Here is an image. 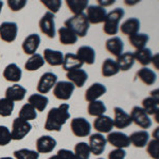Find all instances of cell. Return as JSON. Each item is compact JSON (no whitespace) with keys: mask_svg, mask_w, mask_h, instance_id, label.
Masks as SVG:
<instances>
[{"mask_svg":"<svg viewBox=\"0 0 159 159\" xmlns=\"http://www.w3.org/2000/svg\"><path fill=\"white\" fill-rule=\"evenodd\" d=\"M69 104L63 103L58 107H53L49 110L45 122V129L48 132H61V127L70 118Z\"/></svg>","mask_w":159,"mask_h":159,"instance_id":"6da1fadb","label":"cell"},{"mask_svg":"<svg viewBox=\"0 0 159 159\" xmlns=\"http://www.w3.org/2000/svg\"><path fill=\"white\" fill-rule=\"evenodd\" d=\"M65 27L71 30L78 37H85L89 30V22L86 15H73L65 21Z\"/></svg>","mask_w":159,"mask_h":159,"instance_id":"7a4b0ae2","label":"cell"},{"mask_svg":"<svg viewBox=\"0 0 159 159\" xmlns=\"http://www.w3.org/2000/svg\"><path fill=\"white\" fill-rule=\"evenodd\" d=\"M124 10L121 9V7H117V9L112 10L111 12H109L106 15L103 27V31L105 34L110 35L112 37L119 32V22L124 17Z\"/></svg>","mask_w":159,"mask_h":159,"instance_id":"3957f363","label":"cell"},{"mask_svg":"<svg viewBox=\"0 0 159 159\" xmlns=\"http://www.w3.org/2000/svg\"><path fill=\"white\" fill-rule=\"evenodd\" d=\"M132 122H134L137 126L143 130H147L152 126V120L150 119V116L142 109V107L134 106L132 108V111L129 114Z\"/></svg>","mask_w":159,"mask_h":159,"instance_id":"277c9868","label":"cell"},{"mask_svg":"<svg viewBox=\"0 0 159 159\" xmlns=\"http://www.w3.org/2000/svg\"><path fill=\"white\" fill-rule=\"evenodd\" d=\"M31 129H32V125L30 122L25 121L20 118H16L12 124V140H22L31 132Z\"/></svg>","mask_w":159,"mask_h":159,"instance_id":"5b68a950","label":"cell"},{"mask_svg":"<svg viewBox=\"0 0 159 159\" xmlns=\"http://www.w3.org/2000/svg\"><path fill=\"white\" fill-rule=\"evenodd\" d=\"M70 129L74 136L83 138L90 135L91 125L85 118H74L71 120Z\"/></svg>","mask_w":159,"mask_h":159,"instance_id":"8992f818","label":"cell"},{"mask_svg":"<svg viewBox=\"0 0 159 159\" xmlns=\"http://www.w3.org/2000/svg\"><path fill=\"white\" fill-rule=\"evenodd\" d=\"M74 85L68 81H61L55 84L53 87V94L56 99L61 101H68L71 98L73 91H74Z\"/></svg>","mask_w":159,"mask_h":159,"instance_id":"52a82bcc","label":"cell"},{"mask_svg":"<svg viewBox=\"0 0 159 159\" xmlns=\"http://www.w3.org/2000/svg\"><path fill=\"white\" fill-rule=\"evenodd\" d=\"M39 29L43 34H45L49 38L55 37V21L54 14L50 12H46L39 20Z\"/></svg>","mask_w":159,"mask_h":159,"instance_id":"ba28073f","label":"cell"},{"mask_svg":"<svg viewBox=\"0 0 159 159\" xmlns=\"http://www.w3.org/2000/svg\"><path fill=\"white\" fill-rule=\"evenodd\" d=\"M18 27L16 22L6 21L0 25V39L6 43H13L17 37Z\"/></svg>","mask_w":159,"mask_h":159,"instance_id":"9c48e42d","label":"cell"},{"mask_svg":"<svg viewBox=\"0 0 159 159\" xmlns=\"http://www.w3.org/2000/svg\"><path fill=\"white\" fill-rule=\"evenodd\" d=\"M57 83V75L53 72H45L37 83V91L40 94L48 93Z\"/></svg>","mask_w":159,"mask_h":159,"instance_id":"30bf717a","label":"cell"},{"mask_svg":"<svg viewBox=\"0 0 159 159\" xmlns=\"http://www.w3.org/2000/svg\"><path fill=\"white\" fill-rule=\"evenodd\" d=\"M107 12L105 7H102L100 6H88L87 7V20L89 25H98L102 24L105 21Z\"/></svg>","mask_w":159,"mask_h":159,"instance_id":"8fae6325","label":"cell"},{"mask_svg":"<svg viewBox=\"0 0 159 159\" xmlns=\"http://www.w3.org/2000/svg\"><path fill=\"white\" fill-rule=\"evenodd\" d=\"M106 143H107L106 138L102 134L96 133V134L90 135V137H89V143H88L90 153L96 156L103 154L105 148H106Z\"/></svg>","mask_w":159,"mask_h":159,"instance_id":"7c38bea8","label":"cell"},{"mask_svg":"<svg viewBox=\"0 0 159 159\" xmlns=\"http://www.w3.org/2000/svg\"><path fill=\"white\" fill-rule=\"evenodd\" d=\"M106 141L116 148H126L130 145L129 137L122 132H110L107 135Z\"/></svg>","mask_w":159,"mask_h":159,"instance_id":"4fadbf2b","label":"cell"},{"mask_svg":"<svg viewBox=\"0 0 159 159\" xmlns=\"http://www.w3.org/2000/svg\"><path fill=\"white\" fill-rule=\"evenodd\" d=\"M114 127L118 129H123L129 127L132 124V119H130L129 114H127L124 109L121 107H115L114 108Z\"/></svg>","mask_w":159,"mask_h":159,"instance_id":"5bb4252c","label":"cell"},{"mask_svg":"<svg viewBox=\"0 0 159 159\" xmlns=\"http://www.w3.org/2000/svg\"><path fill=\"white\" fill-rule=\"evenodd\" d=\"M142 109L150 116V115L157 114L159 109V98H158V89L151 92V96L143 99Z\"/></svg>","mask_w":159,"mask_h":159,"instance_id":"9a60e30c","label":"cell"},{"mask_svg":"<svg viewBox=\"0 0 159 159\" xmlns=\"http://www.w3.org/2000/svg\"><path fill=\"white\" fill-rule=\"evenodd\" d=\"M35 147L38 154L51 153L56 147V140L51 136H42L36 140Z\"/></svg>","mask_w":159,"mask_h":159,"instance_id":"2e32d148","label":"cell"},{"mask_svg":"<svg viewBox=\"0 0 159 159\" xmlns=\"http://www.w3.org/2000/svg\"><path fill=\"white\" fill-rule=\"evenodd\" d=\"M39 45H40V36L38 34L32 33V34L28 35V36L25 38L21 47L25 54L33 55L36 53V51L38 50V48H39Z\"/></svg>","mask_w":159,"mask_h":159,"instance_id":"e0dca14e","label":"cell"},{"mask_svg":"<svg viewBox=\"0 0 159 159\" xmlns=\"http://www.w3.org/2000/svg\"><path fill=\"white\" fill-rule=\"evenodd\" d=\"M93 127L99 134H109L114 129V121L108 116H100L93 120Z\"/></svg>","mask_w":159,"mask_h":159,"instance_id":"ac0fdd59","label":"cell"},{"mask_svg":"<svg viewBox=\"0 0 159 159\" xmlns=\"http://www.w3.org/2000/svg\"><path fill=\"white\" fill-rule=\"evenodd\" d=\"M66 78L68 79V82L72 83L74 87H79V88H82L85 83L88 80V74L84 69H75V70L69 71L66 74Z\"/></svg>","mask_w":159,"mask_h":159,"instance_id":"d6986e66","label":"cell"},{"mask_svg":"<svg viewBox=\"0 0 159 159\" xmlns=\"http://www.w3.org/2000/svg\"><path fill=\"white\" fill-rule=\"evenodd\" d=\"M107 91L106 86L101 83H93L85 91V100L87 102L97 101L99 98L104 96Z\"/></svg>","mask_w":159,"mask_h":159,"instance_id":"ffe728a7","label":"cell"},{"mask_svg":"<svg viewBox=\"0 0 159 159\" xmlns=\"http://www.w3.org/2000/svg\"><path fill=\"white\" fill-rule=\"evenodd\" d=\"M105 48H106V50L108 51L110 54L118 57V56H120L123 53L124 43H123V40L119 36H112L106 40Z\"/></svg>","mask_w":159,"mask_h":159,"instance_id":"44dd1931","label":"cell"},{"mask_svg":"<svg viewBox=\"0 0 159 159\" xmlns=\"http://www.w3.org/2000/svg\"><path fill=\"white\" fill-rule=\"evenodd\" d=\"M25 94H27V89L19 84H14L13 86L7 87L6 90V98L12 102L22 101Z\"/></svg>","mask_w":159,"mask_h":159,"instance_id":"7402d4cb","label":"cell"},{"mask_svg":"<svg viewBox=\"0 0 159 159\" xmlns=\"http://www.w3.org/2000/svg\"><path fill=\"white\" fill-rule=\"evenodd\" d=\"M43 61L48 63L50 66L56 67V66H61L64 61V54L61 51L52 50V49H45L43 50Z\"/></svg>","mask_w":159,"mask_h":159,"instance_id":"603a6c76","label":"cell"},{"mask_svg":"<svg viewBox=\"0 0 159 159\" xmlns=\"http://www.w3.org/2000/svg\"><path fill=\"white\" fill-rule=\"evenodd\" d=\"M76 56L83 64L92 65L96 61V51L90 46H82L76 51Z\"/></svg>","mask_w":159,"mask_h":159,"instance_id":"cb8c5ba5","label":"cell"},{"mask_svg":"<svg viewBox=\"0 0 159 159\" xmlns=\"http://www.w3.org/2000/svg\"><path fill=\"white\" fill-rule=\"evenodd\" d=\"M22 71L16 64L12 63L9 64L3 70V78L7 82H12V83H17L21 80Z\"/></svg>","mask_w":159,"mask_h":159,"instance_id":"d4e9b609","label":"cell"},{"mask_svg":"<svg viewBox=\"0 0 159 159\" xmlns=\"http://www.w3.org/2000/svg\"><path fill=\"white\" fill-rule=\"evenodd\" d=\"M28 103L33 107L36 111H43L49 103L48 97L40 93H33L28 99Z\"/></svg>","mask_w":159,"mask_h":159,"instance_id":"484cf974","label":"cell"},{"mask_svg":"<svg viewBox=\"0 0 159 159\" xmlns=\"http://www.w3.org/2000/svg\"><path fill=\"white\" fill-rule=\"evenodd\" d=\"M121 32L124 35H134L136 33H139L140 30V21L136 17H130V18L126 19L119 28Z\"/></svg>","mask_w":159,"mask_h":159,"instance_id":"4316f807","label":"cell"},{"mask_svg":"<svg viewBox=\"0 0 159 159\" xmlns=\"http://www.w3.org/2000/svg\"><path fill=\"white\" fill-rule=\"evenodd\" d=\"M129 137L130 144H133L136 148H144L148 143V140H150V134H148L147 130H143V129L134 132Z\"/></svg>","mask_w":159,"mask_h":159,"instance_id":"83f0119b","label":"cell"},{"mask_svg":"<svg viewBox=\"0 0 159 159\" xmlns=\"http://www.w3.org/2000/svg\"><path fill=\"white\" fill-rule=\"evenodd\" d=\"M136 76L142 82L143 84L148 86H152L156 83L157 81V74L155 73V71H153L152 69L143 67L139 69L136 73Z\"/></svg>","mask_w":159,"mask_h":159,"instance_id":"f1b7e54d","label":"cell"},{"mask_svg":"<svg viewBox=\"0 0 159 159\" xmlns=\"http://www.w3.org/2000/svg\"><path fill=\"white\" fill-rule=\"evenodd\" d=\"M84 64L79 60V57L73 53H67L66 55H64V61H63V69L66 70L67 72L69 71L75 70V69H81L82 66Z\"/></svg>","mask_w":159,"mask_h":159,"instance_id":"f546056e","label":"cell"},{"mask_svg":"<svg viewBox=\"0 0 159 159\" xmlns=\"http://www.w3.org/2000/svg\"><path fill=\"white\" fill-rule=\"evenodd\" d=\"M116 63L120 71H127L134 66L135 58L132 52H123L121 55L118 56Z\"/></svg>","mask_w":159,"mask_h":159,"instance_id":"4dcf8cb0","label":"cell"},{"mask_svg":"<svg viewBox=\"0 0 159 159\" xmlns=\"http://www.w3.org/2000/svg\"><path fill=\"white\" fill-rule=\"evenodd\" d=\"M57 34L61 45H74L78 42V36L66 27H61L57 31Z\"/></svg>","mask_w":159,"mask_h":159,"instance_id":"1f68e13d","label":"cell"},{"mask_svg":"<svg viewBox=\"0 0 159 159\" xmlns=\"http://www.w3.org/2000/svg\"><path fill=\"white\" fill-rule=\"evenodd\" d=\"M119 71L120 70L116 61L111 60V58H106L102 64L101 73L104 78H110V76L116 75V74L119 73Z\"/></svg>","mask_w":159,"mask_h":159,"instance_id":"d6a6232c","label":"cell"},{"mask_svg":"<svg viewBox=\"0 0 159 159\" xmlns=\"http://www.w3.org/2000/svg\"><path fill=\"white\" fill-rule=\"evenodd\" d=\"M150 40V36L145 33H136L134 35L129 36V42L136 50H140L145 48L147 43Z\"/></svg>","mask_w":159,"mask_h":159,"instance_id":"836d02e7","label":"cell"},{"mask_svg":"<svg viewBox=\"0 0 159 159\" xmlns=\"http://www.w3.org/2000/svg\"><path fill=\"white\" fill-rule=\"evenodd\" d=\"M45 65V61H43V55L35 53V54L31 55L30 58L25 63V69L27 71H36L40 69Z\"/></svg>","mask_w":159,"mask_h":159,"instance_id":"e575fe53","label":"cell"},{"mask_svg":"<svg viewBox=\"0 0 159 159\" xmlns=\"http://www.w3.org/2000/svg\"><path fill=\"white\" fill-rule=\"evenodd\" d=\"M133 54H134L135 61H137L142 66H148L151 63L153 57L152 50L150 48H143V49L140 50H136Z\"/></svg>","mask_w":159,"mask_h":159,"instance_id":"d590c367","label":"cell"},{"mask_svg":"<svg viewBox=\"0 0 159 159\" xmlns=\"http://www.w3.org/2000/svg\"><path fill=\"white\" fill-rule=\"evenodd\" d=\"M106 111V106H105L104 102L97 100V101L89 102L88 106H87V112H88L89 116L92 117H100L103 116Z\"/></svg>","mask_w":159,"mask_h":159,"instance_id":"8d00e7d4","label":"cell"},{"mask_svg":"<svg viewBox=\"0 0 159 159\" xmlns=\"http://www.w3.org/2000/svg\"><path fill=\"white\" fill-rule=\"evenodd\" d=\"M66 4L74 15H80L83 14L84 10L88 7L89 2L87 0H67Z\"/></svg>","mask_w":159,"mask_h":159,"instance_id":"74e56055","label":"cell"},{"mask_svg":"<svg viewBox=\"0 0 159 159\" xmlns=\"http://www.w3.org/2000/svg\"><path fill=\"white\" fill-rule=\"evenodd\" d=\"M18 118L25 120V121L30 122V121H32V120L36 119V118H37V112H36V110L33 108V107L31 106L29 103H27V104H25L21 108H20L19 114H18Z\"/></svg>","mask_w":159,"mask_h":159,"instance_id":"f35d334b","label":"cell"},{"mask_svg":"<svg viewBox=\"0 0 159 159\" xmlns=\"http://www.w3.org/2000/svg\"><path fill=\"white\" fill-rule=\"evenodd\" d=\"M74 155L76 159H89L90 157V150L86 142H79L74 147Z\"/></svg>","mask_w":159,"mask_h":159,"instance_id":"ab89813d","label":"cell"},{"mask_svg":"<svg viewBox=\"0 0 159 159\" xmlns=\"http://www.w3.org/2000/svg\"><path fill=\"white\" fill-rule=\"evenodd\" d=\"M15 104L14 102L10 101L7 98L0 99V116L1 117H10L14 110Z\"/></svg>","mask_w":159,"mask_h":159,"instance_id":"60d3db41","label":"cell"},{"mask_svg":"<svg viewBox=\"0 0 159 159\" xmlns=\"http://www.w3.org/2000/svg\"><path fill=\"white\" fill-rule=\"evenodd\" d=\"M14 157L16 159H39V154L29 148H20L14 152Z\"/></svg>","mask_w":159,"mask_h":159,"instance_id":"b9f144b4","label":"cell"},{"mask_svg":"<svg viewBox=\"0 0 159 159\" xmlns=\"http://www.w3.org/2000/svg\"><path fill=\"white\" fill-rule=\"evenodd\" d=\"M147 152L150 155L151 158L159 159V141L158 139H153L148 141L147 144Z\"/></svg>","mask_w":159,"mask_h":159,"instance_id":"7bdbcfd3","label":"cell"},{"mask_svg":"<svg viewBox=\"0 0 159 159\" xmlns=\"http://www.w3.org/2000/svg\"><path fill=\"white\" fill-rule=\"evenodd\" d=\"M12 140L11 130L7 129V126L0 125V147L7 145Z\"/></svg>","mask_w":159,"mask_h":159,"instance_id":"ee69618b","label":"cell"},{"mask_svg":"<svg viewBox=\"0 0 159 159\" xmlns=\"http://www.w3.org/2000/svg\"><path fill=\"white\" fill-rule=\"evenodd\" d=\"M42 3L49 10L48 12L52 13V14H56L61 7V0H42Z\"/></svg>","mask_w":159,"mask_h":159,"instance_id":"f6af8a7d","label":"cell"},{"mask_svg":"<svg viewBox=\"0 0 159 159\" xmlns=\"http://www.w3.org/2000/svg\"><path fill=\"white\" fill-rule=\"evenodd\" d=\"M7 3L11 11L18 12L27 6V0H9Z\"/></svg>","mask_w":159,"mask_h":159,"instance_id":"bcb514c9","label":"cell"},{"mask_svg":"<svg viewBox=\"0 0 159 159\" xmlns=\"http://www.w3.org/2000/svg\"><path fill=\"white\" fill-rule=\"evenodd\" d=\"M126 152L123 148H116L110 151L108 154V159H125Z\"/></svg>","mask_w":159,"mask_h":159,"instance_id":"7dc6e473","label":"cell"},{"mask_svg":"<svg viewBox=\"0 0 159 159\" xmlns=\"http://www.w3.org/2000/svg\"><path fill=\"white\" fill-rule=\"evenodd\" d=\"M56 155L60 159H76L72 151L67 150V148H61V150L58 151Z\"/></svg>","mask_w":159,"mask_h":159,"instance_id":"c3c4849f","label":"cell"},{"mask_svg":"<svg viewBox=\"0 0 159 159\" xmlns=\"http://www.w3.org/2000/svg\"><path fill=\"white\" fill-rule=\"evenodd\" d=\"M115 1L114 0H108V1H103V0H99V4L98 6L102 7H105L107 6H111V4H114Z\"/></svg>","mask_w":159,"mask_h":159,"instance_id":"681fc988","label":"cell"},{"mask_svg":"<svg viewBox=\"0 0 159 159\" xmlns=\"http://www.w3.org/2000/svg\"><path fill=\"white\" fill-rule=\"evenodd\" d=\"M157 61H158V54H156L155 56H153V57H152V61H151V63H153V65L155 66L156 69H158V64H157Z\"/></svg>","mask_w":159,"mask_h":159,"instance_id":"f907efd6","label":"cell"},{"mask_svg":"<svg viewBox=\"0 0 159 159\" xmlns=\"http://www.w3.org/2000/svg\"><path fill=\"white\" fill-rule=\"evenodd\" d=\"M153 137H154V139H158V129H156V132L154 130V133H153Z\"/></svg>","mask_w":159,"mask_h":159,"instance_id":"816d5d0a","label":"cell"},{"mask_svg":"<svg viewBox=\"0 0 159 159\" xmlns=\"http://www.w3.org/2000/svg\"><path fill=\"white\" fill-rule=\"evenodd\" d=\"M48 159H60L57 157V155H53V156H51V157H49Z\"/></svg>","mask_w":159,"mask_h":159,"instance_id":"f5cc1de1","label":"cell"},{"mask_svg":"<svg viewBox=\"0 0 159 159\" xmlns=\"http://www.w3.org/2000/svg\"><path fill=\"white\" fill-rule=\"evenodd\" d=\"M2 7H3V2H2V1H0V13H1Z\"/></svg>","mask_w":159,"mask_h":159,"instance_id":"db71d44e","label":"cell"},{"mask_svg":"<svg viewBox=\"0 0 159 159\" xmlns=\"http://www.w3.org/2000/svg\"><path fill=\"white\" fill-rule=\"evenodd\" d=\"M0 159H13L12 157H1Z\"/></svg>","mask_w":159,"mask_h":159,"instance_id":"11a10c76","label":"cell"},{"mask_svg":"<svg viewBox=\"0 0 159 159\" xmlns=\"http://www.w3.org/2000/svg\"><path fill=\"white\" fill-rule=\"evenodd\" d=\"M98 159H104V158H98Z\"/></svg>","mask_w":159,"mask_h":159,"instance_id":"9f6ffc18","label":"cell"}]
</instances>
